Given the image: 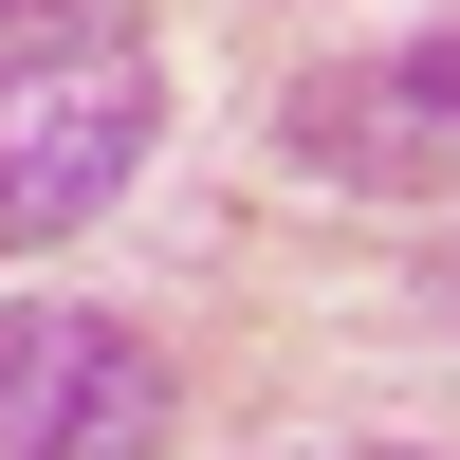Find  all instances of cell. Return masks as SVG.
<instances>
[{
	"instance_id": "obj_1",
	"label": "cell",
	"mask_w": 460,
	"mask_h": 460,
	"mask_svg": "<svg viewBox=\"0 0 460 460\" xmlns=\"http://www.w3.org/2000/svg\"><path fill=\"white\" fill-rule=\"evenodd\" d=\"M147 129H166V56L129 0H0V258L111 221Z\"/></svg>"
},
{
	"instance_id": "obj_4",
	"label": "cell",
	"mask_w": 460,
	"mask_h": 460,
	"mask_svg": "<svg viewBox=\"0 0 460 460\" xmlns=\"http://www.w3.org/2000/svg\"><path fill=\"white\" fill-rule=\"evenodd\" d=\"M295 460H424V442H295Z\"/></svg>"
},
{
	"instance_id": "obj_2",
	"label": "cell",
	"mask_w": 460,
	"mask_h": 460,
	"mask_svg": "<svg viewBox=\"0 0 460 460\" xmlns=\"http://www.w3.org/2000/svg\"><path fill=\"white\" fill-rule=\"evenodd\" d=\"M184 387L129 314H0V460H166Z\"/></svg>"
},
{
	"instance_id": "obj_3",
	"label": "cell",
	"mask_w": 460,
	"mask_h": 460,
	"mask_svg": "<svg viewBox=\"0 0 460 460\" xmlns=\"http://www.w3.org/2000/svg\"><path fill=\"white\" fill-rule=\"evenodd\" d=\"M277 147L314 184H368V203H442V184H460V19L387 37V56H350V74H295V93H277Z\"/></svg>"
}]
</instances>
